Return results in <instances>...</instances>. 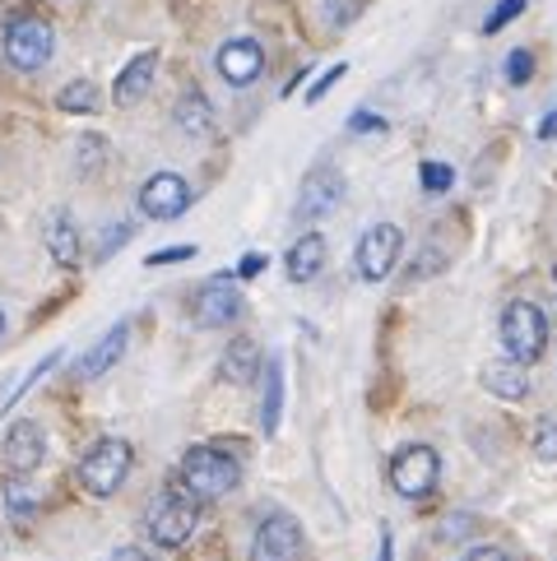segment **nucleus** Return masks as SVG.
<instances>
[{"instance_id": "1", "label": "nucleus", "mask_w": 557, "mask_h": 561, "mask_svg": "<svg viewBox=\"0 0 557 561\" xmlns=\"http://www.w3.org/2000/svg\"><path fill=\"white\" fill-rule=\"evenodd\" d=\"M182 483L201 496V501H214V496H228L237 483H242V469L237 459L214 450V446H191L182 455Z\"/></svg>"}, {"instance_id": "2", "label": "nucleus", "mask_w": 557, "mask_h": 561, "mask_svg": "<svg viewBox=\"0 0 557 561\" xmlns=\"http://www.w3.org/2000/svg\"><path fill=\"white\" fill-rule=\"evenodd\" d=\"M544 344H548V320L534 302H507L502 311V348L507 357H515L521 367L539 363L544 357Z\"/></svg>"}, {"instance_id": "3", "label": "nucleus", "mask_w": 557, "mask_h": 561, "mask_svg": "<svg viewBox=\"0 0 557 561\" xmlns=\"http://www.w3.org/2000/svg\"><path fill=\"white\" fill-rule=\"evenodd\" d=\"M56 28L43 14H14L5 24V61L14 70H43L52 61Z\"/></svg>"}, {"instance_id": "4", "label": "nucleus", "mask_w": 557, "mask_h": 561, "mask_svg": "<svg viewBox=\"0 0 557 561\" xmlns=\"http://www.w3.org/2000/svg\"><path fill=\"white\" fill-rule=\"evenodd\" d=\"M130 473V446L122 436H103L98 446L79 459V488L89 496H112Z\"/></svg>"}, {"instance_id": "5", "label": "nucleus", "mask_w": 557, "mask_h": 561, "mask_svg": "<svg viewBox=\"0 0 557 561\" xmlns=\"http://www.w3.org/2000/svg\"><path fill=\"white\" fill-rule=\"evenodd\" d=\"M195 525H201V496H195L191 488H172L163 492V501L149 511V534L158 548H182L186 538L195 534Z\"/></svg>"}, {"instance_id": "6", "label": "nucleus", "mask_w": 557, "mask_h": 561, "mask_svg": "<svg viewBox=\"0 0 557 561\" xmlns=\"http://www.w3.org/2000/svg\"><path fill=\"white\" fill-rule=\"evenodd\" d=\"M436 478H442V459H436L432 446H405L390 459V488L400 496H409V501L432 496Z\"/></svg>"}, {"instance_id": "7", "label": "nucleus", "mask_w": 557, "mask_h": 561, "mask_svg": "<svg viewBox=\"0 0 557 561\" xmlns=\"http://www.w3.org/2000/svg\"><path fill=\"white\" fill-rule=\"evenodd\" d=\"M303 557V525L288 511H270L251 538V561H297Z\"/></svg>"}, {"instance_id": "8", "label": "nucleus", "mask_w": 557, "mask_h": 561, "mask_svg": "<svg viewBox=\"0 0 557 561\" xmlns=\"http://www.w3.org/2000/svg\"><path fill=\"white\" fill-rule=\"evenodd\" d=\"M405 251V232L395 224H376L363 232V242H357L353 260H357V274L367 278V284H382V278L395 270V260Z\"/></svg>"}, {"instance_id": "9", "label": "nucleus", "mask_w": 557, "mask_h": 561, "mask_svg": "<svg viewBox=\"0 0 557 561\" xmlns=\"http://www.w3.org/2000/svg\"><path fill=\"white\" fill-rule=\"evenodd\" d=\"M237 316H242V293H237V284L228 274L209 278V284L195 293V302H191V320L201 330H224V325H232Z\"/></svg>"}, {"instance_id": "10", "label": "nucleus", "mask_w": 557, "mask_h": 561, "mask_svg": "<svg viewBox=\"0 0 557 561\" xmlns=\"http://www.w3.org/2000/svg\"><path fill=\"white\" fill-rule=\"evenodd\" d=\"M47 459V432L37 423H14L0 440V469L10 478H29L33 469H43Z\"/></svg>"}, {"instance_id": "11", "label": "nucleus", "mask_w": 557, "mask_h": 561, "mask_svg": "<svg viewBox=\"0 0 557 561\" xmlns=\"http://www.w3.org/2000/svg\"><path fill=\"white\" fill-rule=\"evenodd\" d=\"M340 199H344V176L334 168H311L303 176V191H297V218L303 224H321V218L340 209Z\"/></svg>"}, {"instance_id": "12", "label": "nucleus", "mask_w": 557, "mask_h": 561, "mask_svg": "<svg viewBox=\"0 0 557 561\" xmlns=\"http://www.w3.org/2000/svg\"><path fill=\"white\" fill-rule=\"evenodd\" d=\"M139 209H145L154 224H172L191 209V186L177 172H154L145 186H139Z\"/></svg>"}, {"instance_id": "13", "label": "nucleus", "mask_w": 557, "mask_h": 561, "mask_svg": "<svg viewBox=\"0 0 557 561\" xmlns=\"http://www.w3.org/2000/svg\"><path fill=\"white\" fill-rule=\"evenodd\" d=\"M218 75L228 79V84H251V79H261L265 70V51L251 43V37H232V43L218 47Z\"/></svg>"}, {"instance_id": "14", "label": "nucleus", "mask_w": 557, "mask_h": 561, "mask_svg": "<svg viewBox=\"0 0 557 561\" xmlns=\"http://www.w3.org/2000/svg\"><path fill=\"white\" fill-rule=\"evenodd\" d=\"M126 339H130V325L122 320V325H112L89 353L75 357V376H79V380H98L107 367H116V363H122V353H126Z\"/></svg>"}, {"instance_id": "15", "label": "nucleus", "mask_w": 557, "mask_h": 561, "mask_svg": "<svg viewBox=\"0 0 557 561\" xmlns=\"http://www.w3.org/2000/svg\"><path fill=\"white\" fill-rule=\"evenodd\" d=\"M43 247L52 251V260L61 270H75L79 265V228L70 224V214L66 209H52L43 218Z\"/></svg>"}, {"instance_id": "16", "label": "nucleus", "mask_w": 557, "mask_h": 561, "mask_svg": "<svg viewBox=\"0 0 557 561\" xmlns=\"http://www.w3.org/2000/svg\"><path fill=\"white\" fill-rule=\"evenodd\" d=\"M154 75H158V51H139L135 61H130L122 75H116V89H112L116 107H135L139 98L154 89Z\"/></svg>"}, {"instance_id": "17", "label": "nucleus", "mask_w": 557, "mask_h": 561, "mask_svg": "<svg viewBox=\"0 0 557 561\" xmlns=\"http://www.w3.org/2000/svg\"><path fill=\"white\" fill-rule=\"evenodd\" d=\"M288 278L293 284H311L316 274L326 270V237H316V232H307V237H297V242L288 247Z\"/></svg>"}, {"instance_id": "18", "label": "nucleus", "mask_w": 557, "mask_h": 561, "mask_svg": "<svg viewBox=\"0 0 557 561\" xmlns=\"http://www.w3.org/2000/svg\"><path fill=\"white\" fill-rule=\"evenodd\" d=\"M218 371H224L228 386H251L255 371H261V348H255L251 339H232L224 363H218Z\"/></svg>"}, {"instance_id": "19", "label": "nucleus", "mask_w": 557, "mask_h": 561, "mask_svg": "<svg viewBox=\"0 0 557 561\" xmlns=\"http://www.w3.org/2000/svg\"><path fill=\"white\" fill-rule=\"evenodd\" d=\"M484 386L497 394V399H525L530 394V376H525V367L515 363V357H507V363H488L484 367Z\"/></svg>"}, {"instance_id": "20", "label": "nucleus", "mask_w": 557, "mask_h": 561, "mask_svg": "<svg viewBox=\"0 0 557 561\" xmlns=\"http://www.w3.org/2000/svg\"><path fill=\"white\" fill-rule=\"evenodd\" d=\"M172 116H177V126H182L186 135H195V139L214 130V107H209V98L201 89H186L182 98H177V112Z\"/></svg>"}, {"instance_id": "21", "label": "nucleus", "mask_w": 557, "mask_h": 561, "mask_svg": "<svg viewBox=\"0 0 557 561\" xmlns=\"http://www.w3.org/2000/svg\"><path fill=\"white\" fill-rule=\"evenodd\" d=\"M278 409H284V367L270 363V367H265V404H261V427H265V436L278 432Z\"/></svg>"}, {"instance_id": "22", "label": "nucleus", "mask_w": 557, "mask_h": 561, "mask_svg": "<svg viewBox=\"0 0 557 561\" xmlns=\"http://www.w3.org/2000/svg\"><path fill=\"white\" fill-rule=\"evenodd\" d=\"M61 112H98V89L89 84V79H75V84H66L61 89Z\"/></svg>"}, {"instance_id": "23", "label": "nucleus", "mask_w": 557, "mask_h": 561, "mask_svg": "<svg viewBox=\"0 0 557 561\" xmlns=\"http://www.w3.org/2000/svg\"><path fill=\"white\" fill-rule=\"evenodd\" d=\"M5 511L19 515V519L37 511V492L24 483V478H10V483H5Z\"/></svg>"}, {"instance_id": "24", "label": "nucleus", "mask_w": 557, "mask_h": 561, "mask_svg": "<svg viewBox=\"0 0 557 561\" xmlns=\"http://www.w3.org/2000/svg\"><path fill=\"white\" fill-rule=\"evenodd\" d=\"M534 455H539V459H557V413L539 417V432H534Z\"/></svg>"}, {"instance_id": "25", "label": "nucleus", "mask_w": 557, "mask_h": 561, "mask_svg": "<svg viewBox=\"0 0 557 561\" xmlns=\"http://www.w3.org/2000/svg\"><path fill=\"white\" fill-rule=\"evenodd\" d=\"M521 10H525V0H497V5H492V14L484 19V33H502V28H507L511 19L521 14Z\"/></svg>"}, {"instance_id": "26", "label": "nucleus", "mask_w": 557, "mask_h": 561, "mask_svg": "<svg viewBox=\"0 0 557 561\" xmlns=\"http://www.w3.org/2000/svg\"><path fill=\"white\" fill-rule=\"evenodd\" d=\"M530 75H534V56H530L525 47L511 51V56H507V79H511V84H515V89L530 84Z\"/></svg>"}, {"instance_id": "27", "label": "nucleus", "mask_w": 557, "mask_h": 561, "mask_svg": "<svg viewBox=\"0 0 557 561\" xmlns=\"http://www.w3.org/2000/svg\"><path fill=\"white\" fill-rule=\"evenodd\" d=\"M451 182H455V172L446 163H423V191L442 195V191H451Z\"/></svg>"}, {"instance_id": "28", "label": "nucleus", "mask_w": 557, "mask_h": 561, "mask_svg": "<svg viewBox=\"0 0 557 561\" xmlns=\"http://www.w3.org/2000/svg\"><path fill=\"white\" fill-rule=\"evenodd\" d=\"M344 70H349V66H330V70H326V75H321V79H316V84L307 89V103H321V98H326V93H330V89L344 79Z\"/></svg>"}, {"instance_id": "29", "label": "nucleus", "mask_w": 557, "mask_h": 561, "mask_svg": "<svg viewBox=\"0 0 557 561\" xmlns=\"http://www.w3.org/2000/svg\"><path fill=\"white\" fill-rule=\"evenodd\" d=\"M349 130H353V135H382L386 122H382L376 112H353V116H349Z\"/></svg>"}, {"instance_id": "30", "label": "nucleus", "mask_w": 557, "mask_h": 561, "mask_svg": "<svg viewBox=\"0 0 557 561\" xmlns=\"http://www.w3.org/2000/svg\"><path fill=\"white\" fill-rule=\"evenodd\" d=\"M126 242H130V224H116V228H107V232H103V251H98V255L107 260L112 251H122Z\"/></svg>"}, {"instance_id": "31", "label": "nucleus", "mask_w": 557, "mask_h": 561, "mask_svg": "<svg viewBox=\"0 0 557 561\" xmlns=\"http://www.w3.org/2000/svg\"><path fill=\"white\" fill-rule=\"evenodd\" d=\"M195 247H168V251H154L149 255V265H177V260H191Z\"/></svg>"}, {"instance_id": "32", "label": "nucleus", "mask_w": 557, "mask_h": 561, "mask_svg": "<svg viewBox=\"0 0 557 561\" xmlns=\"http://www.w3.org/2000/svg\"><path fill=\"white\" fill-rule=\"evenodd\" d=\"M330 19H334V24H349V19L357 14V0H330Z\"/></svg>"}, {"instance_id": "33", "label": "nucleus", "mask_w": 557, "mask_h": 561, "mask_svg": "<svg viewBox=\"0 0 557 561\" xmlns=\"http://www.w3.org/2000/svg\"><path fill=\"white\" fill-rule=\"evenodd\" d=\"M261 270H265V255L251 251V255H242V265H237V278H255Z\"/></svg>"}, {"instance_id": "34", "label": "nucleus", "mask_w": 557, "mask_h": 561, "mask_svg": "<svg viewBox=\"0 0 557 561\" xmlns=\"http://www.w3.org/2000/svg\"><path fill=\"white\" fill-rule=\"evenodd\" d=\"M98 158H103V139H98V135H84V172L98 168Z\"/></svg>"}, {"instance_id": "35", "label": "nucleus", "mask_w": 557, "mask_h": 561, "mask_svg": "<svg viewBox=\"0 0 557 561\" xmlns=\"http://www.w3.org/2000/svg\"><path fill=\"white\" fill-rule=\"evenodd\" d=\"M461 561H511L502 548H474V552H465Z\"/></svg>"}, {"instance_id": "36", "label": "nucleus", "mask_w": 557, "mask_h": 561, "mask_svg": "<svg viewBox=\"0 0 557 561\" xmlns=\"http://www.w3.org/2000/svg\"><path fill=\"white\" fill-rule=\"evenodd\" d=\"M112 561H154V557H149L145 548H116V552H112Z\"/></svg>"}, {"instance_id": "37", "label": "nucleus", "mask_w": 557, "mask_h": 561, "mask_svg": "<svg viewBox=\"0 0 557 561\" xmlns=\"http://www.w3.org/2000/svg\"><path fill=\"white\" fill-rule=\"evenodd\" d=\"M539 139H557V112H548L539 122Z\"/></svg>"}, {"instance_id": "38", "label": "nucleus", "mask_w": 557, "mask_h": 561, "mask_svg": "<svg viewBox=\"0 0 557 561\" xmlns=\"http://www.w3.org/2000/svg\"><path fill=\"white\" fill-rule=\"evenodd\" d=\"M0 339H5V311H0Z\"/></svg>"}]
</instances>
